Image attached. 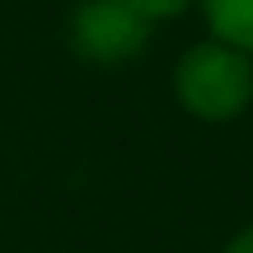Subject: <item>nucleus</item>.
<instances>
[{
  "label": "nucleus",
  "instance_id": "4",
  "mask_svg": "<svg viewBox=\"0 0 253 253\" xmlns=\"http://www.w3.org/2000/svg\"><path fill=\"white\" fill-rule=\"evenodd\" d=\"M126 5L155 24V19H173V14H183V9H188V5H197V0H126Z\"/></svg>",
  "mask_w": 253,
  "mask_h": 253
},
{
  "label": "nucleus",
  "instance_id": "2",
  "mask_svg": "<svg viewBox=\"0 0 253 253\" xmlns=\"http://www.w3.org/2000/svg\"><path fill=\"white\" fill-rule=\"evenodd\" d=\"M150 42V19L126 0H80L71 14V47L89 66H126Z\"/></svg>",
  "mask_w": 253,
  "mask_h": 253
},
{
  "label": "nucleus",
  "instance_id": "5",
  "mask_svg": "<svg viewBox=\"0 0 253 253\" xmlns=\"http://www.w3.org/2000/svg\"><path fill=\"white\" fill-rule=\"evenodd\" d=\"M225 253H253V225H244V230H239V235L225 244Z\"/></svg>",
  "mask_w": 253,
  "mask_h": 253
},
{
  "label": "nucleus",
  "instance_id": "1",
  "mask_svg": "<svg viewBox=\"0 0 253 253\" xmlns=\"http://www.w3.org/2000/svg\"><path fill=\"white\" fill-rule=\"evenodd\" d=\"M173 99L197 122H235L253 103V56L216 38L188 47L173 66Z\"/></svg>",
  "mask_w": 253,
  "mask_h": 253
},
{
  "label": "nucleus",
  "instance_id": "3",
  "mask_svg": "<svg viewBox=\"0 0 253 253\" xmlns=\"http://www.w3.org/2000/svg\"><path fill=\"white\" fill-rule=\"evenodd\" d=\"M202 14L216 42L253 56V0H202Z\"/></svg>",
  "mask_w": 253,
  "mask_h": 253
}]
</instances>
